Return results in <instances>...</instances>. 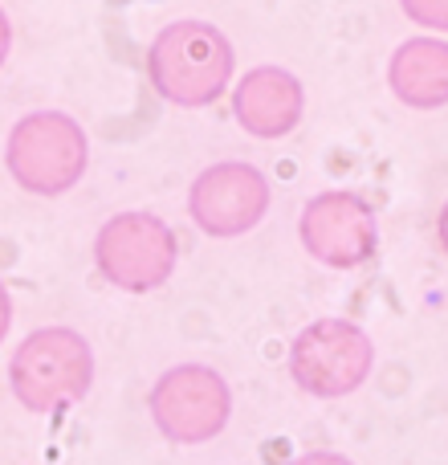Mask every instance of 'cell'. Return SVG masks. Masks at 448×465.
Segmentation results:
<instances>
[{"label": "cell", "mask_w": 448, "mask_h": 465, "mask_svg": "<svg viewBox=\"0 0 448 465\" xmlns=\"http://www.w3.org/2000/svg\"><path fill=\"white\" fill-rule=\"evenodd\" d=\"M237 54L229 37L209 21H171L155 33L147 49V78L151 90L171 106L200 111L229 90Z\"/></svg>", "instance_id": "6da1fadb"}, {"label": "cell", "mask_w": 448, "mask_h": 465, "mask_svg": "<svg viewBox=\"0 0 448 465\" xmlns=\"http://www.w3.org/2000/svg\"><path fill=\"white\" fill-rule=\"evenodd\" d=\"M8 384L21 409L57 417L94 384V347L70 327H41L16 343L8 360Z\"/></svg>", "instance_id": "7a4b0ae2"}, {"label": "cell", "mask_w": 448, "mask_h": 465, "mask_svg": "<svg viewBox=\"0 0 448 465\" xmlns=\"http://www.w3.org/2000/svg\"><path fill=\"white\" fill-rule=\"evenodd\" d=\"M8 176L33 196L70 193L90 168V143L78 119L62 111H33L8 131Z\"/></svg>", "instance_id": "3957f363"}, {"label": "cell", "mask_w": 448, "mask_h": 465, "mask_svg": "<svg viewBox=\"0 0 448 465\" xmlns=\"http://www.w3.org/2000/svg\"><path fill=\"white\" fill-rule=\"evenodd\" d=\"M375 368V343L351 319H314L289 347V376L314 401H343L359 392Z\"/></svg>", "instance_id": "277c9868"}, {"label": "cell", "mask_w": 448, "mask_h": 465, "mask_svg": "<svg viewBox=\"0 0 448 465\" xmlns=\"http://www.w3.org/2000/svg\"><path fill=\"white\" fill-rule=\"evenodd\" d=\"M180 241L155 213H119L94 237V265L114 290L151 294L176 273Z\"/></svg>", "instance_id": "5b68a950"}, {"label": "cell", "mask_w": 448, "mask_h": 465, "mask_svg": "<svg viewBox=\"0 0 448 465\" xmlns=\"http://www.w3.org/2000/svg\"><path fill=\"white\" fill-rule=\"evenodd\" d=\"M151 420L168 441L204 445L224 433L232 417V388L209 363H176L151 384Z\"/></svg>", "instance_id": "8992f818"}, {"label": "cell", "mask_w": 448, "mask_h": 465, "mask_svg": "<svg viewBox=\"0 0 448 465\" xmlns=\"http://www.w3.org/2000/svg\"><path fill=\"white\" fill-rule=\"evenodd\" d=\"M297 237L306 253L326 270H359L379 253L375 204L346 188H326L306 201Z\"/></svg>", "instance_id": "52a82bcc"}, {"label": "cell", "mask_w": 448, "mask_h": 465, "mask_svg": "<svg viewBox=\"0 0 448 465\" xmlns=\"http://www.w3.org/2000/svg\"><path fill=\"white\" fill-rule=\"evenodd\" d=\"M188 213L209 237H240L269 213V180L253 163H212L188 188Z\"/></svg>", "instance_id": "ba28073f"}, {"label": "cell", "mask_w": 448, "mask_h": 465, "mask_svg": "<svg viewBox=\"0 0 448 465\" xmlns=\"http://www.w3.org/2000/svg\"><path fill=\"white\" fill-rule=\"evenodd\" d=\"M306 90L281 65H257L232 86V119L253 139H281L302 123Z\"/></svg>", "instance_id": "9c48e42d"}, {"label": "cell", "mask_w": 448, "mask_h": 465, "mask_svg": "<svg viewBox=\"0 0 448 465\" xmlns=\"http://www.w3.org/2000/svg\"><path fill=\"white\" fill-rule=\"evenodd\" d=\"M387 86L412 111H441L448 106V41L412 37L387 62Z\"/></svg>", "instance_id": "30bf717a"}, {"label": "cell", "mask_w": 448, "mask_h": 465, "mask_svg": "<svg viewBox=\"0 0 448 465\" xmlns=\"http://www.w3.org/2000/svg\"><path fill=\"white\" fill-rule=\"evenodd\" d=\"M404 16L420 29H433V33H448V0H400Z\"/></svg>", "instance_id": "8fae6325"}, {"label": "cell", "mask_w": 448, "mask_h": 465, "mask_svg": "<svg viewBox=\"0 0 448 465\" xmlns=\"http://www.w3.org/2000/svg\"><path fill=\"white\" fill-rule=\"evenodd\" d=\"M286 465H355L346 453H335V450H310V453H297L294 461Z\"/></svg>", "instance_id": "7c38bea8"}, {"label": "cell", "mask_w": 448, "mask_h": 465, "mask_svg": "<svg viewBox=\"0 0 448 465\" xmlns=\"http://www.w3.org/2000/svg\"><path fill=\"white\" fill-rule=\"evenodd\" d=\"M436 237H441V249H444V257H448V201H444L441 217H436Z\"/></svg>", "instance_id": "4fadbf2b"}]
</instances>
